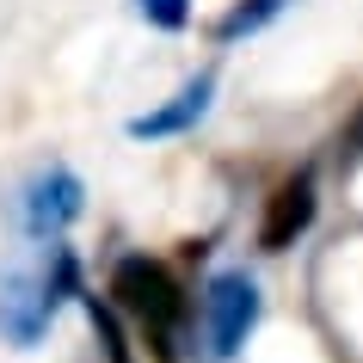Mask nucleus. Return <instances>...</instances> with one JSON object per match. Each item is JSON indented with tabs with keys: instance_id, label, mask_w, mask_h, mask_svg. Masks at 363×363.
<instances>
[{
	"instance_id": "f257e3e1",
	"label": "nucleus",
	"mask_w": 363,
	"mask_h": 363,
	"mask_svg": "<svg viewBox=\"0 0 363 363\" xmlns=\"http://www.w3.org/2000/svg\"><path fill=\"white\" fill-rule=\"evenodd\" d=\"M105 296L117 302V314L130 320V333L148 345L160 363H179V351L191 345V326H197V308L179 284V271L154 252H123L111 265V284Z\"/></svg>"
},
{
	"instance_id": "f03ea898",
	"label": "nucleus",
	"mask_w": 363,
	"mask_h": 363,
	"mask_svg": "<svg viewBox=\"0 0 363 363\" xmlns=\"http://www.w3.org/2000/svg\"><path fill=\"white\" fill-rule=\"evenodd\" d=\"M80 289H86V284H80L74 247L43 240L31 265H13L6 277H0V339L19 345V351H31V345L50 333V320L74 302Z\"/></svg>"
},
{
	"instance_id": "7ed1b4c3",
	"label": "nucleus",
	"mask_w": 363,
	"mask_h": 363,
	"mask_svg": "<svg viewBox=\"0 0 363 363\" xmlns=\"http://www.w3.org/2000/svg\"><path fill=\"white\" fill-rule=\"evenodd\" d=\"M265 314V296H259V277L247 265H228L203 284V302H197V326H203V345L210 357H240V345L252 339V326Z\"/></svg>"
},
{
	"instance_id": "20e7f679",
	"label": "nucleus",
	"mask_w": 363,
	"mask_h": 363,
	"mask_svg": "<svg viewBox=\"0 0 363 363\" xmlns=\"http://www.w3.org/2000/svg\"><path fill=\"white\" fill-rule=\"evenodd\" d=\"M314 216H320V167L302 160L271 185L265 210H259V252H289L314 228Z\"/></svg>"
},
{
	"instance_id": "39448f33",
	"label": "nucleus",
	"mask_w": 363,
	"mask_h": 363,
	"mask_svg": "<svg viewBox=\"0 0 363 363\" xmlns=\"http://www.w3.org/2000/svg\"><path fill=\"white\" fill-rule=\"evenodd\" d=\"M80 210H86V185H80L74 167H62V160L38 167L25 179V191H19V216H25V234H31V240H62Z\"/></svg>"
},
{
	"instance_id": "423d86ee",
	"label": "nucleus",
	"mask_w": 363,
	"mask_h": 363,
	"mask_svg": "<svg viewBox=\"0 0 363 363\" xmlns=\"http://www.w3.org/2000/svg\"><path fill=\"white\" fill-rule=\"evenodd\" d=\"M210 99H216V68H203V74H191L179 93L167 99V105H154V111L130 117V135H135V142H167V135H185V130H197V123L210 117Z\"/></svg>"
},
{
	"instance_id": "0eeeda50",
	"label": "nucleus",
	"mask_w": 363,
	"mask_h": 363,
	"mask_svg": "<svg viewBox=\"0 0 363 363\" xmlns=\"http://www.w3.org/2000/svg\"><path fill=\"white\" fill-rule=\"evenodd\" d=\"M74 302H80V314H86V326H93V339H99V357H105V363H135L130 333H123L130 320L117 314V302H111V296H99V289H80Z\"/></svg>"
},
{
	"instance_id": "6e6552de",
	"label": "nucleus",
	"mask_w": 363,
	"mask_h": 363,
	"mask_svg": "<svg viewBox=\"0 0 363 363\" xmlns=\"http://www.w3.org/2000/svg\"><path fill=\"white\" fill-rule=\"evenodd\" d=\"M277 13H284V0H234L228 13L210 25V38L216 43H240V38H252V31H265Z\"/></svg>"
},
{
	"instance_id": "1a4fd4ad",
	"label": "nucleus",
	"mask_w": 363,
	"mask_h": 363,
	"mask_svg": "<svg viewBox=\"0 0 363 363\" xmlns=\"http://www.w3.org/2000/svg\"><path fill=\"white\" fill-rule=\"evenodd\" d=\"M135 13H142L154 31H185V25H191V0H135Z\"/></svg>"
},
{
	"instance_id": "9d476101",
	"label": "nucleus",
	"mask_w": 363,
	"mask_h": 363,
	"mask_svg": "<svg viewBox=\"0 0 363 363\" xmlns=\"http://www.w3.org/2000/svg\"><path fill=\"white\" fill-rule=\"evenodd\" d=\"M357 160H363V111L339 130V167H357Z\"/></svg>"
}]
</instances>
